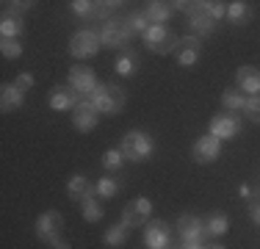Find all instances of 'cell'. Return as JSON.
<instances>
[{
  "label": "cell",
  "instance_id": "obj_16",
  "mask_svg": "<svg viewBox=\"0 0 260 249\" xmlns=\"http://www.w3.org/2000/svg\"><path fill=\"white\" fill-rule=\"evenodd\" d=\"M235 89L244 91L246 97L260 95V70L257 67H252V64L238 67V72H235Z\"/></svg>",
  "mask_w": 260,
  "mask_h": 249
},
{
  "label": "cell",
  "instance_id": "obj_28",
  "mask_svg": "<svg viewBox=\"0 0 260 249\" xmlns=\"http://www.w3.org/2000/svg\"><path fill=\"white\" fill-rule=\"evenodd\" d=\"M119 194V180L116 177H100L94 183V197L97 199H111Z\"/></svg>",
  "mask_w": 260,
  "mask_h": 249
},
{
  "label": "cell",
  "instance_id": "obj_26",
  "mask_svg": "<svg viewBox=\"0 0 260 249\" xmlns=\"http://www.w3.org/2000/svg\"><path fill=\"white\" fill-rule=\"evenodd\" d=\"M125 22H127V30L133 36H144L147 28H150V20H147L144 9H141V11H130V14L125 17Z\"/></svg>",
  "mask_w": 260,
  "mask_h": 249
},
{
  "label": "cell",
  "instance_id": "obj_27",
  "mask_svg": "<svg viewBox=\"0 0 260 249\" xmlns=\"http://www.w3.org/2000/svg\"><path fill=\"white\" fill-rule=\"evenodd\" d=\"M227 20H230L233 25H244V22H249V3H244V0L227 3Z\"/></svg>",
  "mask_w": 260,
  "mask_h": 249
},
{
  "label": "cell",
  "instance_id": "obj_36",
  "mask_svg": "<svg viewBox=\"0 0 260 249\" xmlns=\"http://www.w3.org/2000/svg\"><path fill=\"white\" fill-rule=\"evenodd\" d=\"M249 219L255 224H260V194L249 199Z\"/></svg>",
  "mask_w": 260,
  "mask_h": 249
},
{
  "label": "cell",
  "instance_id": "obj_32",
  "mask_svg": "<svg viewBox=\"0 0 260 249\" xmlns=\"http://www.w3.org/2000/svg\"><path fill=\"white\" fill-rule=\"evenodd\" d=\"M241 114H244L249 122L260 124V95H249V97H246V103H244V111H241Z\"/></svg>",
  "mask_w": 260,
  "mask_h": 249
},
{
  "label": "cell",
  "instance_id": "obj_13",
  "mask_svg": "<svg viewBox=\"0 0 260 249\" xmlns=\"http://www.w3.org/2000/svg\"><path fill=\"white\" fill-rule=\"evenodd\" d=\"M191 155H194L197 164H213L216 158L221 155V141L216 139V136H200V139L194 141V149H191Z\"/></svg>",
  "mask_w": 260,
  "mask_h": 249
},
{
  "label": "cell",
  "instance_id": "obj_11",
  "mask_svg": "<svg viewBox=\"0 0 260 249\" xmlns=\"http://www.w3.org/2000/svg\"><path fill=\"white\" fill-rule=\"evenodd\" d=\"M172 55L177 58L180 67H194L197 61H200V55H202V42L197 39V36H183V39H177Z\"/></svg>",
  "mask_w": 260,
  "mask_h": 249
},
{
  "label": "cell",
  "instance_id": "obj_34",
  "mask_svg": "<svg viewBox=\"0 0 260 249\" xmlns=\"http://www.w3.org/2000/svg\"><path fill=\"white\" fill-rule=\"evenodd\" d=\"M70 6L78 17H94V11H97V3H91V0H72Z\"/></svg>",
  "mask_w": 260,
  "mask_h": 249
},
{
  "label": "cell",
  "instance_id": "obj_21",
  "mask_svg": "<svg viewBox=\"0 0 260 249\" xmlns=\"http://www.w3.org/2000/svg\"><path fill=\"white\" fill-rule=\"evenodd\" d=\"M188 22H191V28H194L197 39H200V36H208V34H213V28H216V22L210 20V17L205 14V11L200 9V3H197V11L188 17Z\"/></svg>",
  "mask_w": 260,
  "mask_h": 249
},
{
  "label": "cell",
  "instance_id": "obj_31",
  "mask_svg": "<svg viewBox=\"0 0 260 249\" xmlns=\"http://www.w3.org/2000/svg\"><path fill=\"white\" fill-rule=\"evenodd\" d=\"M122 164H125V155H122V149H119V147L105 149V155H103V166H105V172H119V169H122Z\"/></svg>",
  "mask_w": 260,
  "mask_h": 249
},
{
  "label": "cell",
  "instance_id": "obj_39",
  "mask_svg": "<svg viewBox=\"0 0 260 249\" xmlns=\"http://www.w3.org/2000/svg\"><path fill=\"white\" fill-rule=\"evenodd\" d=\"M241 197H252V191H249V185H241V191H238Z\"/></svg>",
  "mask_w": 260,
  "mask_h": 249
},
{
  "label": "cell",
  "instance_id": "obj_19",
  "mask_svg": "<svg viewBox=\"0 0 260 249\" xmlns=\"http://www.w3.org/2000/svg\"><path fill=\"white\" fill-rule=\"evenodd\" d=\"M22 103H25V91H20L14 83H6L3 89H0V108H3L6 114L22 108Z\"/></svg>",
  "mask_w": 260,
  "mask_h": 249
},
{
  "label": "cell",
  "instance_id": "obj_20",
  "mask_svg": "<svg viewBox=\"0 0 260 249\" xmlns=\"http://www.w3.org/2000/svg\"><path fill=\"white\" fill-rule=\"evenodd\" d=\"M172 11H175V6L172 3H164V0H152V3H147L144 14L150 25H166V20L172 17Z\"/></svg>",
  "mask_w": 260,
  "mask_h": 249
},
{
  "label": "cell",
  "instance_id": "obj_35",
  "mask_svg": "<svg viewBox=\"0 0 260 249\" xmlns=\"http://www.w3.org/2000/svg\"><path fill=\"white\" fill-rule=\"evenodd\" d=\"M14 86H17L20 91H28V89H34V75H30V72H22V75H17Z\"/></svg>",
  "mask_w": 260,
  "mask_h": 249
},
{
  "label": "cell",
  "instance_id": "obj_22",
  "mask_svg": "<svg viewBox=\"0 0 260 249\" xmlns=\"http://www.w3.org/2000/svg\"><path fill=\"white\" fill-rule=\"evenodd\" d=\"M244 103H246L244 91H238V89H224L221 91V105H224L227 114H238V111H244Z\"/></svg>",
  "mask_w": 260,
  "mask_h": 249
},
{
  "label": "cell",
  "instance_id": "obj_29",
  "mask_svg": "<svg viewBox=\"0 0 260 249\" xmlns=\"http://www.w3.org/2000/svg\"><path fill=\"white\" fill-rule=\"evenodd\" d=\"M80 213H83V219L86 222H100L103 219V205H100V199L97 197H89V199H83L80 202Z\"/></svg>",
  "mask_w": 260,
  "mask_h": 249
},
{
  "label": "cell",
  "instance_id": "obj_25",
  "mask_svg": "<svg viewBox=\"0 0 260 249\" xmlns=\"http://www.w3.org/2000/svg\"><path fill=\"white\" fill-rule=\"evenodd\" d=\"M127 235H130V227L125 222H119V224H114V227H108L105 230V235H103V241L108 246H122L127 241Z\"/></svg>",
  "mask_w": 260,
  "mask_h": 249
},
{
  "label": "cell",
  "instance_id": "obj_8",
  "mask_svg": "<svg viewBox=\"0 0 260 249\" xmlns=\"http://www.w3.org/2000/svg\"><path fill=\"white\" fill-rule=\"evenodd\" d=\"M100 39H103L105 47H127L130 39H133V34L127 30V22L125 20L111 17V20H105V25H103Z\"/></svg>",
  "mask_w": 260,
  "mask_h": 249
},
{
  "label": "cell",
  "instance_id": "obj_17",
  "mask_svg": "<svg viewBox=\"0 0 260 249\" xmlns=\"http://www.w3.org/2000/svg\"><path fill=\"white\" fill-rule=\"evenodd\" d=\"M25 30V22H22V14L14 9H6L3 6V17H0V34L3 39H20V34Z\"/></svg>",
  "mask_w": 260,
  "mask_h": 249
},
{
  "label": "cell",
  "instance_id": "obj_33",
  "mask_svg": "<svg viewBox=\"0 0 260 249\" xmlns=\"http://www.w3.org/2000/svg\"><path fill=\"white\" fill-rule=\"evenodd\" d=\"M0 53H3V58H20L22 55L20 39H0Z\"/></svg>",
  "mask_w": 260,
  "mask_h": 249
},
{
  "label": "cell",
  "instance_id": "obj_12",
  "mask_svg": "<svg viewBox=\"0 0 260 249\" xmlns=\"http://www.w3.org/2000/svg\"><path fill=\"white\" fill-rule=\"evenodd\" d=\"M210 136H216V139H235V136L241 133V122H238V116H233V114H227V111H221V114H216L213 119H210Z\"/></svg>",
  "mask_w": 260,
  "mask_h": 249
},
{
  "label": "cell",
  "instance_id": "obj_24",
  "mask_svg": "<svg viewBox=\"0 0 260 249\" xmlns=\"http://www.w3.org/2000/svg\"><path fill=\"white\" fill-rule=\"evenodd\" d=\"M227 230H230V219H227L224 213H210L205 219V233L210 238H219V235H224Z\"/></svg>",
  "mask_w": 260,
  "mask_h": 249
},
{
  "label": "cell",
  "instance_id": "obj_5",
  "mask_svg": "<svg viewBox=\"0 0 260 249\" xmlns=\"http://www.w3.org/2000/svg\"><path fill=\"white\" fill-rule=\"evenodd\" d=\"M61 233H64V216L58 210H45L36 219V235H39V241L53 246L55 241H61Z\"/></svg>",
  "mask_w": 260,
  "mask_h": 249
},
{
  "label": "cell",
  "instance_id": "obj_4",
  "mask_svg": "<svg viewBox=\"0 0 260 249\" xmlns=\"http://www.w3.org/2000/svg\"><path fill=\"white\" fill-rule=\"evenodd\" d=\"M100 45H103L100 34H94V30H78L70 39V53H72V58L83 61V58H91V55L100 53Z\"/></svg>",
  "mask_w": 260,
  "mask_h": 249
},
{
  "label": "cell",
  "instance_id": "obj_15",
  "mask_svg": "<svg viewBox=\"0 0 260 249\" xmlns=\"http://www.w3.org/2000/svg\"><path fill=\"white\" fill-rule=\"evenodd\" d=\"M80 97L70 83L67 86H53L50 89V108L53 111H75V105L80 103Z\"/></svg>",
  "mask_w": 260,
  "mask_h": 249
},
{
  "label": "cell",
  "instance_id": "obj_1",
  "mask_svg": "<svg viewBox=\"0 0 260 249\" xmlns=\"http://www.w3.org/2000/svg\"><path fill=\"white\" fill-rule=\"evenodd\" d=\"M119 149H122V155H125V161L141 164V161H147L155 152V141H152V136L144 133V130H127L119 141Z\"/></svg>",
  "mask_w": 260,
  "mask_h": 249
},
{
  "label": "cell",
  "instance_id": "obj_2",
  "mask_svg": "<svg viewBox=\"0 0 260 249\" xmlns=\"http://www.w3.org/2000/svg\"><path fill=\"white\" fill-rule=\"evenodd\" d=\"M91 103L100 108V114H119L125 108V89L116 83H100L94 91H91Z\"/></svg>",
  "mask_w": 260,
  "mask_h": 249
},
{
  "label": "cell",
  "instance_id": "obj_7",
  "mask_svg": "<svg viewBox=\"0 0 260 249\" xmlns=\"http://www.w3.org/2000/svg\"><path fill=\"white\" fill-rule=\"evenodd\" d=\"M150 216H152V202L147 197H133L122 210V222L127 227H144V224H150Z\"/></svg>",
  "mask_w": 260,
  "mask_h": 249
},
{
  "label": "cell",
  "instance_id": "obj_38",
  "mask_svg": "<svg viewBox=\"0 0 260 249\" xmlns=\"http://www.w3.org/2000/svg\"><path fill=\"white\" fill-rule=\"evenodd\" d=\"M177 249H202V244H180Z\"/></svg>",
  "mask_w": 260,
  "mask_h": 249
},
{
  "label": "cell",
  "instance_id": "obj_3",
  "mask_svg": "<svg viewBox=\"0 0 260 249\" xmlns=\"http://www.w3.org/2000/svg\"><path fill=\"white\" fill-rule=\"evenodd\" d=\"M144 39V47L147 50H152V53H158V55H166V53H172L177 45V36L172 34L166 25H150L147 28V34L141 36Z\"/></svg>",
  "mask_w": 260,
  "mask_h": 249
},
{
  "label": "cell",
  "instance_id": "obj_10",
  "mask_svg": "<svg viewBox=\"0 0 260 249\" xmlns=\"http://www.w3.org/2000/svg\"><path fill=\"white\" fill-rule=\"evenodd\" d=\"M70 86L78 91L80 97H86V95L91 97V91H94L100 83H97V75H94V70H91V67L75 64V67L70 70Z\"/></svg>",
  "mask_w": 260,
  "mask_h": 249
},
{
  "label": "cell",
  "instance_id": "obj_9",
  "mask_svg": "<svg viewBox=\"0 0 260 249\" xmlns=\"http://www.w3.org/2000/svg\"><path fill=\"white\" fill-rule=\"evenodd\" d=\"M97 122H100V108L89 97H83L75 105V111H72V124H75L80 133H89V130L97 128Z\"/></svg>",
  "mask_w": 260,
  "mask_h": 249
},
{
  "label": "cell",
  "instance_id": "obj_18",
  "mask_svg": "<svg viewBox=\"0 0 260 249\" xmlns=\"http://www.w3.org/2000/svg\"><path fill=\"white\" fill-rule=\"evenodd\" d=\"M67 194L72 202H83V199L94 197V183H89L86 174H72L70 183H67Z\"/></svg>",
  "mask_w": 260,
  "mask_h": 249
},
{
  "label": "cell",
  "instance_id": "obj_30",
  "mask_svg": "<svg viewBox=\"0 0 260 249\" xmlns=\"http://www.w3.org/2000/svg\"><path fill=\"white\" fill-rule=\"evenodd\" d=\"M200 9L205 11L213 22H219L221 17H227V3H221V0H200Z\"/></svg>",
  "mask_w": 260,
  "mask_h": 249
},
{
  "label": "cell",
  "instance_id": "obj_23",
  "mask_svg": "<svg viewBox=\"0 0 260 249\" xmlns=\"http://www.w3.org/2000/svg\"><path fill=\"white\" fill-rule=\"evenodd\" d=\"M114 70H116V75H122V78H130V75H136V70H139V55L130 53V50H125V53L116 58Z\"/></svg>",
  "mask_w": 260,
  "mask_h": 249
},
{
  "label": "cell",
  "instance_id": "obj_6",
  "mask_svg": "<svg viewBox=\"0 0 260 249\" xmlns=\"http://www.w3.org/2000/svg\"><path fill=\"white\" fill-rule=\"evenodd\" d=\"M175 227H177V235L183 238V244H202V241L208 238L205 219H200V216H194V213H183Z\"/></svg>",
  "mask_w": 260,
  "mask_h": 249
},
{
  "label": "cell",
  "instance_id": "obj_14",
  "mask_svg": "<svg viewBox=\"0 0 260 249\" xmlns=\"http://www.w3.org/2000/svg\"><path fill=\"white\" fill-rule=\"evenodd\" d=\"M169 241H172V230L164 219H152L144 227V244L150 249H166Z\"/></svg>",
  "mask_w": 260,
  "mask_h": 249
},
{
  "label": "cell",
  "instance_id": "obj_40",
  "mask_svg": "<svg viewBox=\"0 0 260 249\" xmlns=\"http://www.w3.org/2000/svg\"><path fill=\"white\" fill-rule=\"evenodd\" d=\"M202 249H227V246H221V244H208V246H202Z\"/></svg>",
  "mask_w": 260,
  "mask_h": 249
},
{
  "label": "cell",
  "instance_id": "obj_37",
  "mask_svg": "<svg viewBox=\"0 0 260 249\" xmlns=\"http://www.w3.org/2000/svg\"><path fill=\"white\" fill-rule=\"evenodd\" d=\"M50 249H72V246H70V244H67V241H64V238H61V241H55V244H53Z\"/></svg>",
  "mask_w": 260,
  "mask_h": 249
}]
</instances>
